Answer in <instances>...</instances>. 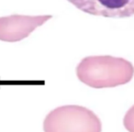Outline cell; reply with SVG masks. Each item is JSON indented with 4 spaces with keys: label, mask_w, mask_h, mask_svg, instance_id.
Returning <instances> with one entry per match:
<instances>
[{
    "label": "cell",
    "mask_w": 134,
    "mask_h": 132,
    "mask_svg": "<svg viewBox=\"0 0 134 132\" xmlns=\"http://www.w3.org/2000/svg\"><path fill=\"white\" fill-rule=\"evenodd\" d=\"M51 19V15H11L0 18V41L7 42L22 41Z\"/></svg>",
    "instance_id": "3"
},
{
    "label": "cell",
    "mask_w": 134,
    "mask_h": 132,
    "mask_svg": "<svg viewBox=\"0 0 134 132\" xmlns=\"http://www.w3.org/2000/svg\"><path fill=\"white\" fill-rule=\"evenodd\" d=\"M44 132H101L100 119L90 109L70 105L55 108L46 116Z\"/></svg>",
    "instance_id": "2"
},
{
    "label": "cell",
    "mask_w": 134,
    "mask_h": 132,
    "mask_svg": "<svg viewBox=\"0 0 134 132\" xmlns=\"http://www.w3.org/2000/svg\"><path fill=\"white\" fill-rule=\"evenodd\" d=\"M89 15L111 19L134 16V0H67Z\"/></svg>",
    "instance_id": "4"
},
{
    "label": "cell",
    "mask_w": 134,
    "mask_h": 132,
    "mask_svg": "<svg viewBox=\"0 0 134 132\" xmlns=\"http://www.w3.org/2000/svg\"><path fill=\"white\" fill-rule=\"evenodd\" d=\"M76 74L81 82L90 87H116L131 81L134 67L130 61L123 58L88 56L77 65Z\"/></svg>",
    "instance_id": "1"
},
{
    "label": "cell",
    "mask_w": 134,
    "mask_h": 132,
    "mask_svg": "<svg viewBox=\"0 0 134 132\" xmlns=\"http://www.w3.org/2000/svg\"><path fill=\"white\" fill-rule=\"evenodd\" d=\"M123 124L129 132H134V105L128 110L125 115Z\"/></svg>",
    "instance_id": "5"
}]
</instances>
